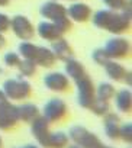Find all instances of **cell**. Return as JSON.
I'll use <instances>...</instances> for the list:
<instances>
[{
    "label": "cell",
    "instance_id": "2",
    "mask_svg": "<svg viewBox=\"0 0 132 148\" xmlns=\"http://www.w3.org/2000/svg\"><path fill=\"white\" fill-rule=\"evenodd\" d=\"M68 138L73 142H76V145H79L80 148H102L103 147V142L100 141V138L81 125L71 126L68 131Z\"/></svg>",
    "mask_w": 132,
    "mask_h": 148
},
{
    "label": "cell",
    "instance_id": "7",
    "mask_svg": "<svg viewBox=\"0 0 132 148\" xmlns=\"http://www.w3.org/2000/svg\"><path fill=\"white\" fill-rule=\"evenodd\" d=\"M44 86L51 92L64 93L70 89V79L67 77L65 73L52 71V73H48L44 77Z\"/></svg>",
    "mask_w": 132,
    "mask_h": 148
},
{
    "label": "cell",
    "instance_id": "27",
    "mask_svg": "<svg viewBox=\"0 0 132 148\" xmlns=\"http://www.w3.org/2000/svg\"><path fill=\"white\" fill-rule=\"evenodd\" d=\"M119 139H122L126 144L132 142V123L126 122L119 128Z\"/></svg>",
    "mask_w": 132,
    "mask_h": 148
},
{
    "label": "cell",
    "instance_id": "22",
    "mask_svg": "<svg viewBox=\"0 0 132 148\" xmlns=\"http://www.w3.org/2000/svg\"><path fill=\"white\" fill-rule=\"evenodd\" d=\"M68 135L62 131L51 132L48 139V148H65L68 145Z\"/></svg>",
    "mask_w": 132,
    "mask_h": 148
},
{
    "label": "cell",
    "instance_id": "4",
    "mask_svg": "<svg viewBox=\"0 0 132 148\" xmlns=\"http://www.w3.org/2000/svg\"><path fill=\"white\" fill-rule=\"evenodd\" d=\"M103 49H105V52L107 54V57L110 60H122V58L129 57L131 42L125 36H115V38H110L106 42Z\"/></svg>",
    "mask_w": 132,
    "mask_h": 148
},
{
    "label": "cell",
    "instance_id": "3",
    "mask_svg": "<svg viewBox=\"0 0 132 148\" xmlns=\"http://www.w3.org/2000/svg\"><path fill=\"white\" fill-rule=\"evenodd\" d=\"M77 89V103L83 109H89L96 99V87L93 84V80L89 76H84L83 79L76 82Z\"/></svg>",
    "mask_w": 132,
    "mask_h": 148
},
{
    "label": "cell",
    "instance_id": "31",
    "mask_svg": "<svg viewBox=\"0 0 132 148\" xmlns=\"http://www.w3.org/2000/svg\"><path fill=\"white\" fill-rule=\"evenodd\" d=\"M10 29V18L5 13H0V34H5Z\"/></svg>",
    "mask_w": 132,
    "mask_h": 148
},
{
    "label": "cell",
    "instance_id": "30",
    "mask_svg": "<svg viewBox=\"0 0 132 148\" xmlns=\"http://www.w3.org/2000/svg\"><path fill=\"white\" fill-rule=\"evenodd\" d=\"M21 55L18 54V52H13V51H10V52H6L5 54V58H3V61H5V65L6 67H10V68H15V67H18L19 65V62H21Z\"/></svg>",
    "mask_w": 132,
    "mask_h": 148
},
{
    "label": "cell",
    "instance_id": "20",
    "mask_svg": "<svg viewBox=\"0 0 132 148\" xmlns=\"http://www.w3.org/2000/svg\"><path fill=\"white\" fill-rule=\"evenodd\" d=\"M103 67H105V71H106V76L113 82H122L125 74H126V68L120 62H118L116 60L107 61Z\"/></svg>",
    "mask_w": 132,
    "mask_h": 148
},
{
    "label": "cell",
    "instance_id": "15",
    "mask_svg": "<svg viewBox=\"0 0 132 148\" xmlns=\"http://www.w3.org/2000/svg\"><path fill=\"white\" fill-rule=\"evenodd\" d=\"M103 125H105V134L109 139L116 141L119 139V128H120V118L116 113H106L103 116Z\"/></svg>",
    "mask_w": 132,
    "mask_h": 148
},
{
    "label": "cell",
    "instance_id": "25",
    "mask_svg": "<svg viewBox=\"0 0 132 148\" xmlns=\"http://www.w3.org/2000/svg\"><path fill=\"white\" fill-rule=\"evenodd\" d=\"M89 109H90L96 116H105L106 113H109V110H110V105H109L107 100H102V99H97V97H96Z\"/></svg>",
    "mask_w": 132,
    "mask_h": 148
},
{
    "label": "cell",
    "instance_id": "26",
    "mask_svg": "<svg viewBox=\"0 0 132 148\" xmlns=\"http://www.w3.org/2000/svg\"><path fill=\"white\" fill-rule=\"evenodd\" d=\"M102 2L107 6V9L112 10H126L131 12L129 0H102Z\"/></svg>",
    "mask_w": 132,
    "mask_h": 148
},
{
    "label": "cell",
    "instance_id": "35",
    "mask_svg": "<svg viewBox=\"0 0 132 148\" xmlns=\"http://www.w3.org/2000/svg\"><path fill=\"white\" fill-rule=\"evenodd\" d=\"M9 3H10V0H0V6H2V8L8 6Z\"/></svg>",
    "mask_w": 132,
    "mask_h": 148
},
{
    "label": "cell",
    "instance_id": "18",
    "mask_svg": "<svg viewBox=\"0 0 132 148\" xmlns=\"http://www.w3.org/2000/svg\"><path fill=\"white\" fill-rule=\"evenodd\" d=\"M116 15V10H112V9H103V10H97L94 15H92V21H93V25L99 29H105L107 31V28L110 26L113 18Z\"/></svg>",
    "mask_w": 132,
    "mask_h": 148
},
{
    "label": "cell",
    "instance_id": "6",
    "mask_svg": "<svg viewBox=\"0 0 132 148\" xmlns=\"http://www.w3.org/2000/svg\"><path fill=\"white\" fill-rule=\"evenodd\" d=\"M10 28H12L13 34L22 41H31L34 38V35L36 34L32 22L23 15H16L15 18H12Z\"/></svg>",
    "mask_w": 132,
    "mask_h": 148
},
{
    "label": "cell",
    "instance_id": "33",
    "mask_svg": "<svg viewBox=\"0 0 132 148\" xmlns=\"http://www.w3.org/2000/svg\"><path fill=\"white\" fill-rule=\"evenodd\" d=\"M9 99L6 97V95H5V92L3 90H0V103H5V102H8Z\"/></svg>",
    "mask_w": 132,
    "mask_h": 148
},
{
    "label": "cell",
    "instance_id": "28",
    "mask_svg": "<svg viewBox=\"0 0 132 148\" xmlns=\"http://www.w3.org/2000/svg\"><path fill=\"white\" fill-rule=\"evenodd\" d=\"M92 60L97 64V65H105L107 61H110V58L107 57V54L105 52L103 48H96L93 52H92Z\"/></svg>",
    "mask_w": 132,
    "mask_h": 148
},
{
    "label": "cell",
    "instance_id": "12",
    "mask_svg": "<svg viewBox=\"0 0 132 148\" xmlns=\"http://www.w3.org/2000/svg\"><path fill=\"white\" fill-rule=\"evenodd\" d=\"M131 29V12L122 10L118 12L110 23V26L107 28V32L113 34V35H122L125 32H128Z\"/></svg>",
    "mask_w": 132,
    "mask_h": 148
},
{
    "label": "cell",
    "instance_id": "9",
    "mask_svg": "<svg viewBox=\"0 0 132 148\" xmlns=\"http://www.w3.org/2000/svg\"><path fill=\"white\" fill-rule=\"evenodd\" d=\"M31 134L34 135V138L41 147L48 148V139L51 131H49V122L44 116L39 115L31 122Z\"/></svg>",
    "mask_w": 132,
    "mask_h": 148
},
{
    "label": "cell",
    "instance_id": "17",
    "mask_svg": "<svg viewBox=\"0 0 132 148\" xmlns=\"http://www.w3.org/2000/svg\"><path fill=\"white\" fill-rule=\"evenodd\" d=\"M64 62H65L64 64V71H65V74H67L68 79L77 82V80L83 79L84 76H87L86 67L80 61H77L76 58L71 57V58H68L67 61H64Z\"/></svg>",
    "mask_w": 132,
    "mask_h": 148
},
{
    "label": "cell",
    "instance_id": "13",
    "mask_svg": "<svg viewBox=\"0 0 132 148\" xmlns=\"http://www.w3.org/2000/svg\"><path fill=\"white\" fill-rule=\"evenodd\" d=\"M93 12L92 8L86 3H73L68 9H67V16L77 23H84L92 18Z\"/></svg>",
    "mask_w": 132,
    "mask_h": 148
},
{
    "label": "cell",
    "instance_id": "40",
    "mask_svg": "<svg viewBox=\"0 0 132 148\" xmlns=\"http://www.w3.org/2000/svg\"><path fill=\"white\" fill-rule=\"evenodd\" d=\"M128 148H131V147H128Z\"/></svg>",
    "mask_w": 132,
    "mask_h": 148
},
{
    "label": "cell",
    "instance_id": "11",
    "mask_svg": "<svg viewBox=\"0 0 132 148\" xmlns=\"http://www.w3.org/2000/svg\"><path fill=\"white\" fill-rule=\"evenodd\" d=\"M31 61H34V62H35L36 65H39V67L49 68V67H52V65L57 62V58H55L54 52L51 51V48L35 45V49H34V52H32Z\"/></svg>",
    "mask_w": 132,
    "mask_h": 148
},
{
    "label": "cell",
    "instance_id": "37",
    "mask_svg": "<svg viewBox=\"0 0 132 148\" xmlns=\"http://www.w3.org/2000/svg\"><path fill=\"white\" fill-rule=\"evenodd\" d=\"M65 148H80V147H79V145H70V147L67 145V147H65Z\"/></svg>",
    "mask_w": 132,
    "mask_h": 148
},
{
    "label": "cell",
    "instance_id": "14",
    "mask_svg": "<svg viewBox=\"0 0 132 148\" xmlns=\"http://www.w3.org/2000/svg\"><path fill=\"white\" fill-rule=\"evenodd\" d=\"M35 31H36V34L39 35V38H42L44 41H49V42L57 41V39H60V38L64 36V35L60 32V29L55 26V23L51 22V21H44V22H41V23L36 26Z\"/></svg>",
    "mask_w": 132,
    "mask_h": 148
},
{
    "label": "cell",
    "instance_id": "8",
    "mask_svg": "<svg viewBox=\"0 0 132 148\" xmlns=\"http://www.w3.org/2000/svg\"><path fill=\"white\" fill-rule=\"evenodd\" d=\"M19 122L18 119V108L10 103V100L0 103V131H10Z\"/></svg>",
    "mask_w": 132,
    "mask_h": 148
},
{
    "label": "cell",
    "instance_id": "29",
    "mask_svg": "<svg viewBox=\"0 0 132 148\" xmlns=\"http://www.w3.org/2000/svg\"><path fill=\"white\" fill-rule=\"evenodd\" d=\"M55 26L60 29V32L64 35V34H67L68 31H71V28H73V21L68 18V16H64V18H61V19H57L55 22Z\"/></svg>",
    "mask_w": 132,
    "mask_h": 148
},
{
    "label": "cell",
    "instance_id": "32",
    "mask_svg": "<svg viewBox=\"0 0 132 148\" xmlns=\"http://www.w3.org/2000/svg\"><path fill=\"white\" fill-rule=\"evenodd\" d=\"M122 82H125V84L131 86V83H132V74H131V71H129V70H126V74H125V77H123V80H122Z\"/></svg>",
    "mask_w": 132,
    "mask_h": 148
},
{
    "label": "cell",
    "instance_id": "38",
    "mask_svg": "<svg viewBox=\"0 0 132 148\" xmlns=\"http://www.w3.org/2000/svg\"><path fill=\"white\" fill-rule=\"evenodd\" d=\"M3 147V139H2V135H0V148Z\"/></svg>",
    "mask_w": 132,
    "mask_h": 148
},
{
    "label": "cell",
    "instance_id": "1",
    "mask_svg": "<svg viewBox=\"0 0 132 148\" xmlns=\"http://www.w3.org/2000/svg\"><path fill=\"white\" fill-rule=\"evenodd\" d=\"M2 90L5 92L6 97L9 100H25L32 95V86L28 80L23 79H8L3 83Z\"/></svg>",
    "mask_w": 132,
    "mask_h": 148
},
{
    "label": "cell",
    "instance_id": "10",
    "mask_svg": "<svg viewBox=\"0 0 132 148\" xmlns=\"http://www.w3.org/2000/svg\"><path fill=\"white\" fill-rule=\"evenodd\" d=\"M39 13L47 21L55 22L57 19H61L64 16H67V8H65L64 5H61V3H58V0H48V2L41 5Z\"/></svg>",
    "mask_w": 132,
    "mask_h": 148
},
{
    "label": "cell",
    "instance_id": "34",
    "mask_svg": "<svg viewBox=\"0 0 132 148\" xmlns=\"http://www.w3.org/2000/svg\"><path fill=\"white\" fill-rule=\"evenodd\" d=\"M5 45H6V38L3 36V34H0V49L5 48Z\"/></svg>",
    "mask_w": 132,
    "mask_h": 148
},
{
    "label": "cell",
    "instance_id": "21",
    "mask_svg": "<svg viewBox=\"0 0 132 148\" xmlns=\"http://www.w3.org/2000/svg\"><path fill=\"white\" fill-rule=\"evenodd\" d=\"M18 108V119L26 123H31L35 118L39 116V109L34 103H23L16 106Z\"/></svg>",
    "mask_w": 132,
    "mask_h": 148
},
{
    "label": "cell",
    "instance_id": "16",
    "mask_svg": "<svg viewBox=\"0 0 132 148\" xmlns=\"http://www.w3.org/2000/svg\"><path fill=\"white\" fill-rule=\"evenodd\" d=\"M51 51L54 52L55 58L60 60V61H67L68 58L73 57V47L71 44L65 39L64 36L57 39V41H52V45H51Z\"/></svg>",
    "mask_w": 132,
    "mask_h": 148
},
{
    "label": "cell",
    "instance_id": "24",
    "mask_svg": "<svg viewBox=\"0 0 132 148\" xmlns=\"http://www.w3.org/2000/svg\"><path fill=\"white\" fill-rule=\"evenodd\" d=\"M36 64L31 60H21L19 65H18V70H19V74L21 77H25V79H29V77H34L36 74Z\"/></svg>",
    "mask_w": 132,
    "mask_h": 148
},
{
    "label": "cell",
    "instance_id": "39",
    "mask_svg": "<svg viewBox=\"0 0 132 148\" xmlns=\"http://www.w3.org/2000/svg\"><path fill=\"white\" fill-rule=\"evenodd\" d=\"M102 148H113V147H110V145H105V144H103V147H102Z\"/></svg>",
    "mask_w": 132,
    "mask_h": 148
},
{
    "label": "cell",
    "instance_id": "36",
    "mask_svg": "<svg viewBox=\"0 0 132 148\" xmlns=\"http://www.w3.org/2000/svg\"><path fill=\"white\" fill-rule=\"evenodd\" d=\"M21 148H39L36 145H25V147H21Z\"/></svg>",
    "mask_w": 132,
    "mask_h": 148
},
{
    "label": "cell",
    "instance_id": "5",
    "mask_svg": "<svg viewBox=\"0 0 132 148\" xmlns=\"http://www.w3.org/2000/svg\"><path fill=\"white\" fill-rule=\"evenodd\" d=\"M67 113H68V106L60 97H54V99L48 100L44 105V110H42V116L49 123L62 121L65 116H67Z\"/></svg>",
    "mask_w": 132,
    "mask_h": 148
},
{
    "label": "cell",
    "instance_id": "19",
    "mask_svg": "<svg viewBox=\"0 0 132 148\" xmlns=\"http://www.w3.org/2000/svg\"><path fill=\"white\" fill-rule=\"evenodd\" d=\"M115 103L120 113H131L132 110V93L129 89H122L115 95Z\"/></svg>",
    "mask_w": 132,
    "mask_h": 148
},
{
    "label": "cell",
    "instance_id": "23",
    "mask_svg": "<svg viewBox=\"0 0 132 148\" xmlns=\"http://www.w3.org/2000/svg\"><path fill=\"white\" fill-rule=\"evenodd\" d=\"M116 95V89L113 84H110L109 82H102L99 84V87L96 89V97L97 99H102V100H110L113 99Z\"/></svg>",
    "mask_w": 132,
    "mask_h": 148
}]
</instances>
